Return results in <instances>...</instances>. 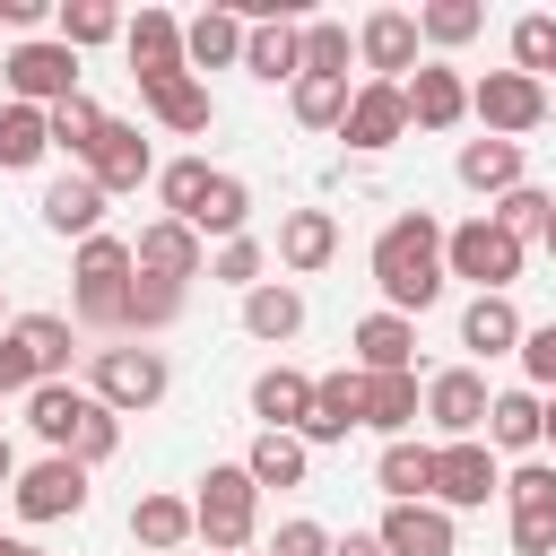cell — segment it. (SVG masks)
Wrapping results in <instances>:
<instances>
[{"label":"cell","instance_id":"obj_20","mask_svg":"<svg viewBox=\"0 0 556 556\" xmlns=\"http://www.w3.org/2000/svg\"><path fill=\"white\" fill-rule=\"evenodd\" d=\"M374 539H382L391 556H460V530H452L443 504H391Z\"/></svg>","mask_w":556,"mask_h":556},{"label":"cell","instance_id":"obj_21","mask_svg":"<svg viewBox=\"0 0 556 556\" xmlns=\"http://www.w3.org/2000/svg\"><path fill=\"white\" fill-rule=\"evenodd\" d=\"M243 70L261 78V87H295L304 78V26L295 17H261V26H243Z\"/></svg>","mask_w":556,"mask_h":556},{"label":"cell","instance_id":"obj_12","mask_svg":"<svg viewBox=\"0 0 556 556\" xmlns=\"http://www.w3.org/2000/svg\"><path fill=\"white\" fill-rule=\"evenodd\" d=\"M130 261H139V278H156V287H191V278H208V243H200L182 217H156V226H139Z\"/></svg>","mask_w":556,"mask_h":556},{"label":"cell","instance_id":"obj_2","mask_svg":"<svg viewBox=\"0 0 556 556\" xmlns=\"http://www.w3.org/2000/svg\"><path fill=\"white\" fill-rule=\"evenodd\" d=\"M130 287H139V261H130L122 235H87L70 252V313L87 330H122L130 321Z\"/></svg>","mask_w":556,"mask_h":556},{"label":"cell","instance_id":"obj_58","mask_svg":"<svg viewBox=\"0 0 556 556\" xmlns=\"http://www.w3.org/2000/svg\"><path fill=\"white\" fill-rule=\"evenodd\" d=\"M17 547H26V539H9V530H0V556H17Z\"/></svg>","mask_w":556,"mask_h":556},{"label":"cell","instance_id":"obj_4","mask_svg":"<svg viewBox=\"0 0 556 556\" xmlns=\"http://www.w3.org/2000/svg\"><path fill=\"white\" fill-rule=\"evenodd\" d=\"M191 521H200V547L208 556H243L252 547V521H261V486L243 460H208L200 495H191Z\"/></svg>","mask_w":556,"mask_h":556},{"label":"cell","instance_id":"obj_6","mask_svg":"<svg viewBox=\"0 0 556 556\" xmlns=\"http://www.w3.org/2000/svg\"><path fill=\"white\" fill-rule=\"evenodd\" d=\"M521 261H530V243H513L495 217H460V226L443 235V269L469 278L478 295H504V287L521 278Z\"/></svg>","mask_w":556,"mask_h":556},{"label":"cell","instance_id":"obj_48","mask_svg":"<svg viewBox=\"0 0 556 556\" xmlns=\"http://www.w3.org/2000/svg\"><path fill=\"white\" fill-rule=\"evenodd\" d=\"M261 269H269V252H261L252 235H235V243H217V252H208V278H217V287H243V295H252V287H261Z\"/></svg>","mask_w":556,"mask_h":556},{"label":"cell","instance_id":"obj_45","mask_svg":"<svg viewBox=\"0 0 556 556\" xmlns=\"http://www.w3.org/2000/svg\"><path fill=\"white\" fill-rule=\"evenodd\" d=\"M478 26H486V9H478V0H426V9H417V35H426V43H443V52H452V43H469Z\"/></svg>","mask_w":556,"mask_h":556},{"label":"cell","instance_id":"obj_7","mask_svg":"<svg viewBox=\"0 0 556 556\" xmlns=\"http://www.w3.org/2000/svg\"><path fill=\"white\" fill-rule=\"evenodd\" d=\"M0 78H9V104L52 113V104H70V96H78V52H70L61 35H35V43H17V52L0 61Z\"/></svg>","mask_w":556,"mask_h":556},{"label":"cell","instance_id":"obj_36","mask_svg":"<svg viewBox=\"0 0 556 556\" xmlns=\"http://www.w3.org/2000/svg\"><path fill=\"white\" fill-rule=\"evenodd\" d=\"M52 156V113L35 104H0V174H26Z\"/></svg>","mask_w":556,"mask_h":556},{"label":"cell","instance_id":"obj_32","mask_svg":"<svg viewBox=\"0 0 556 556\" xmlns=\"http://www.w3.org/2000/svg\"><path fill=\"white\" fill-rule=\"evenodd\" d=\"M130 539H139L148 556H182V547L200 539V521H191L182 495H139V504H130Z\"/></svg>","mask_w":556,"mask_h":556},{"label":"cell","instance_id":"obj_33","mask_svg":"<svg viewBox=\"0 0 556 556\" xmlns=\"http://www.w3.org/2000/svg\"><path fill=\"white\" fill-rule=\"evenodd\" d=\"M182 61H191V78H200V70H235V61H243V17H235V9H200V17L182 26Z\"/></svg>","mask_w":556,"mask_h":556},{"label":"cell","instance_id":"obj_17","mask_svg":"<svg viewBox=\"0 0 556 556\" xmlns=\"http://www.w3.org/2000/svg\"><path fill=\"white\" fill-rule=\"evenodd\" d=\"M400 96H408V130H460L469 122V78L452 61H417V78Z\"/></svg>","mask_w":556,"mask_h":556},{"label":"cell","instance_id":"obj_35","mask_svg":"<svg viewBox=\"0 0 556 556\" xmlns=\"http://www.w3.org/2000/svg\"><path fill=\"white\" fill-rule=\"evenodd\" d=\"M539 426H547L539 391H495V408H486V443L495 452H539Z\"/></svg>","mask_w":556,"mask_h":556},{"label":"cell","instance_id":"obj_60","mask_svg":"<svg viewBox=\"0 0 556 556\" xmlns=\"http://www.w3.org/2000/svg\"><path fill=\"white\" fill-rule=\"evenodd\" d=\"M17 556H43V547H17Z\"/></svg>","mask_w":556,"mask_h":556},{"label":"cell","instance_id":"obj_55","mask_svg":"<svg viewBox=\"0 0 556 556\" xmlns=\"http://www.w3.org/2000/svg\"><path fill=\"white\" fill-rule=\"evenodd\" d=\"M17 469H26V460H17V443L0 434V486H17Z\"/></svg>","mask_w":556,"mask_h":556},{"label":"cell","instance_id":"obj_47","mask_svg":"<svg viewBox=\"0 0 556 556\" xmlns=\"http://www.w3.org/2000/svg\"><path fill=\"white\" fill-rule=\"evenodd\" d=\"M174 313H182V287L139 278V287H130V321H122V339H156V330H174Z\"/></svg>","mask_w":556,"mask_h":556},{"label":"cell","instance_id":"obj_13","mask_svg":"<svg viewBox=\"0 0 556 556\" xmlns=\"http://www.w3.org/2000/svg\"><path fill=\"white\" fill-rule=\"evenodd\" d=\"M417 43H426V35H417L408 9H374V17L356 26V61H365L382 87H408V78H417Z\"/></svg>","mask_w":556,"mask_h":556},{"label":"cell","instance_id":"obj_50","mask_svg":"<svg viewBox=\"0 0 556 556\" xmlns=\"http://www.w3.org/2000/svg\"><path fill=\"white\" fill-rule=\"evenodd\" d=\"M330 547H339V539H330L321 521H304V513L278 521V539H269V556H330Z\"/></svg>","mask_w":556,"mask_h":556},{"label":"cell","instance_id":"obj_5","mask_svg":"<svg viewBox=\"0 0 556 556\" xmlns=\"http://www.w3.org/2000/svg\"><path fill=\"white\" fill-rule=\"evenodd\" d=\"M70 313H17L0 330V374L9 391H43V382H70Z\"/></svg>","mask_w":556,"mask_h":556},{"label":"cell","instance_id":"obj_30","mask_svg":"<svg viewBox=\"0 0 556 556\" xmlns=\"http://www.w3.org/2000/svg\"><path fill=\"white\" fill-rule=\"evenodd\" d=\"M374 486H382L391 504H434V443H417V434L382 443V460H374Z\"/></svg>","mask_w":556,"mask_h":556},{"label":"cell","instance_id":"obj_1","mask_svg":"<svg viewBox=\"0 0 556 556\" xmlns=\"http://www.w3.org/2000/svg\"><path fill=\"white\" fill-rule=\"evenodd\" d=\"M443 235L452 226H434L426 208H408V217H391L382 235H374V287H382V313H426L434 295H443Z\"/></svg>","mask_w":556,"mask_h":556},{"label":"cell","instance_id":"obj_59","mask_svg":"<svg viewBox=\"0 0 556 556\" xmlns=\"http://www.w3.org/2000/svg\"><path fill=\"white\" fill-rule=\"evenodd\" d=\"M9 321H17V313H9V295H0V330H9Z\"/></svg>","mask_w":556,"mask_h":556},{"label":"cell","instance_id":"obj_8","mask_svg":"<svg viewBox=\"0 0 556 556\" xmlns=\"http://www.w3.org/2000/svg\"><path fill=\"white\" fill-rule=\"evenodd\" d=\"M469 113H478L486 139H530V130L556 113V96H547L539 78H521V70H486V78L469 87Z\"/></svg>","mask_w":556,"mask_h":556},{"label":"cell","instance_id":"obj_61","mask_svg":"<svg viewBox=\"0 0 556 556\" xmlns=\"http://www.w3.org/2000/svg\"><path fill=\"white\" fill-rule=\"evenodd\" d=\"M0 400H9V374H0Z\"/></svg>","mask_w":556,"mask_h":556},{"label":"cell","instance_id":"obj_16","mask_svg":"<svg viewBox=\"0 0 556 556\" xmlns=\"http://www.w3.org/2000/svg\"><path fill=\"white\" fill-rule=\"evenodd\" d=\"M122 52H130V78H139V87L191 70V61H182V17H174V9H139V17L122 26Z\"/></svg>","mask_w":556,"mask_h":556},{"label":"cell","instance_id":"obj_11","mask_svg":"<svg viewBox=\"0 0 556 556\" xmlns=\"http://www.w3.org/2000/svg\"><path fill=\"white\" fill-rule=\"evenodd\" d=\"M486 408H495V391H486V374H478V365H443V374L426 382V426H434L443 443L486 434Z\"/></svg>","mask_w":556,"mask_h":556},{"label":"cell","instance_id":"obj_26","mask_svg":"<svg viewBox=\"0 0 556 556\" xmlns=\"http://www.w3.org/2000/svg\"><path fill=\"white\" fill-rule=\"evenodd\" d=\"M87 174H96V182H104V200H113V191H139V182H156V156H148V139H139L130 122H104V139H96Z\"/></svg>","mask_w":556,"mask_h":556},{"label":"cell","instance_id":"obj_34","mask_svg":"<svg viewBox=\"0 0 556 556\" xmlns=\"http://www.w3.org/2000/svg\"><path fill=\"white\" fill-rule=\"evenodd\" d=\"M243 226H252V182H243V174H217V182H208V200L191 208V235H200V243H208V235H217V243H235Z\"/></svg>","mask_w":556,"mask_h":556},{"label":"cell","instance_id":"obj_15","mask_svg":"<svg viewBox=\"0 0 556 556\" xmlns=\"http://www.w3.org/2000/svg\"><path fill=\"white\" fill-rule=\"evenodd\" d=\"M96 408H104V400H96L87 382H43V391H26V426H35L43 452H78V434H87Z\"/></svg>","mask_w":556,"mask_h":556},{"label":"cell","instance_id":"obj_25","mask_svg":"<svg viewBox=\"0 0 556 556\" xmlns=\"http://www.w3.org/2000/svg\"><path fill=\"white\" fill-rule=\"evenodd\" d=\"M139 104H148L165 130H182V139H200V130L217 122V96H208V78H191V70H182V78H148V87H139Z\"/></svg>","mask_w":556,"mask_h":556},{"label":"cell","instance_id":"obj_10","mask_svg":"<svg viewBox=\"0 0 556 556\" xmlns=\"http://www.w3.org/2000/svg\"><path fill=\"white\" fill-rule=\"evenodd\" d=\"M486 495H504L495 443H486V434H469V443H434V504H443V513H478Z\"/></svg>","mask_w":556,"mask_h":556},{"label":"cell","instance_id":"obj_54","mask_svg":"<svg viewBox=\"0 0 556 556\" xmlns=\"http://www.w3.org/2000/svg\"><path fill=\"white\" fill-rule=\"evenodd\" d=\"M330 556H391V547H382V539H374V530H348V539H339V547H330Z\"/></svg>","mask_w":556,"mask_h":556},{"label":"cell","instance_id":"obj_39","mask_svg":"<svg viewBox=\"0 0 556 556\" xmlns=\"http://www.w3.org/2000/svg\"><path fill=\"white\" fill-rule=\"evenodd\" d=\"M104 122H113V113H104L96 96H70V104H52V148L87 165V156H96V139H104Z\"/></svg>","mask_w":556,"mask_h":556},{"label":"cell","instance_id":"obj_51","mask_svg":"<svg viewBox=\"0 0 556 556\" xmlns=\"http://www.w3.org/2000/svg\"><path fill=\"white\" fill-rule=\"evenodd\" d=\"M113 452H122V417H113V408H96V417H87V434H78V452H70V460H87V469H96V460H113Z\"/></svg>","mask_w":556,"mask_h":556},{"label":"cell","instance_id":"obj_18","mask_svg":"<svg viewBox=\"0 0 556 556\" xmlns=\"http://www.w3.org/2000/svg\"><path fill=\"white\" fill-rule=\"evenodd\" d=\"M365 426V374L348 365V374H321L313 382V417H304V452H321V443H348Z\"/></svg>","mask_w":556,"mask_h":556},{"label":"cell","instance_id":"obj_40","mask_svg":"<svg viewBox=\"0 0 556 556\" xmlns=\"http://www.w3.org/2000/svg\"><path fill=\"white\" fill-rule=\"evenodd\" d=\"M504 504H513V521H556V460L504 469Z\"/></svg>","mask_w":556,"mask_h":556},{"label":"cell","instance_id":"obj_37","mask_svg":"<svg viewBox=\"0 0 556 556\" xmlns=\"http://www.w3.org/2000/svg\"><path fill=\"white\" fill-rule=\"evenodd\" d=\"M243 469H252V486H304L313 452H304V434H252Z\"/></svg>","mask_w":556,"mask_h":556},{"label":"cell","instance_id":"obj_42","mask_svg":"<svg viewBox=\"0 0 556 556\" xmlns=\"http://www.w3.org/2000/svg\"><path fill=\"white\" fill-rule=\"evenodd\" d=\"M348 96H356L348 78H295V87H287V104H295L304 130H339V122H348Z\"/></svg>","mask_w":556,"mask_h":556},{"label":"cell","instance_id":"obj_31","mask_svg":"<svg viewBox=\"0 0 556 556\" xmlns=\"http://www.w3.org/2000/svg\"><path fill=\"white\" fill-rule=\"evenodd\" d=\"M417 417H426V391H417V374H365V426H374L382 443H400Z\"/></svg>","mask_w":556,"mask_h":556},{"label":"cell","instance_id":"obj_3","mask_svg":"<svg viewBox=\"0 0 556 556\" xmlns=\"http://www.w3.org/2000/svg\"><path fill=\"white\" fill-rule=\"evenodd\" d=\"M87 391H96L113 417H139V408H156V400L174 391V365H165V348H148V339H113V348L87 356Z\"/></svg>","mask_w":556,"mask_h":556},{"label":"cell","instance_id":"obj_22","mask_svg":"<svg viewBox=\"0 0 556 556\" xmlns=\"http://www.w3.org/2000/svg\"><path fill=\"white\" fill-rule=\"evenodd\" d=\"M35 208H43V226H52V235H78V243H87V235H104V182H96L87 165H78V174H61V182H43V200H35Z\"/></svg>","mask_w":556,"mask_h":556},{"label":"cell","instance_id":"obj_19","mask_svg":"<svg viewBox=\"0 0 556 556\" xmlns=\"http://www.w3.org/2000/svg\"><path fill=\"white\" fill-rule=\"evenodd\" d=\"M452 174H460L478 200H504V191H521V182H530V156H521V139H460Z\"/></svg>","mask_w":556,"mask_h":556},{"label":"cell","instance_id":"obj_41","mask_svg":"<svg viewBox=\"0 0 556 556\" xmlns=\"http://www.w3.org/2000/svg\"><path fill=\"white\" fill-rule=\"evenodd\" d=\"M356 61V35L339 17H304V78H348Z\"/></svg>","mask_w":556,"mask_h":556},{"label":"cell","instance_id":"obj_62","mask_svg":"<svg viewBox=\"0 0 556 556\" xmlns=\"http://www.w3.org/2000/svg\"><path fill=\"white\" fill-rule=\"evenodd\" d=\"M547 78H556V70H547Z\"/></svg>","mask_w":556,"mask_h":556},{"label":"cell","instance_id":"obj_28","mask_svg":"<svg viewBox=\"0 0 556 556\" xmlns=\"http://www.w3.org/2000/svg\"><path fill=\"white\" fill-rule=\"evenodd\" d=\"M304 330V287H287V278H261L252 295H243V339H261V348H287Z\"/></svg>","mask_w":556,"mask_h":556},{"label":"cell","instance_id":"obj_38","mask_svg":"<svg viewBox=\"0 0 556 556\" xmlns=\"http://www.w3.org/2000/svg\"><path fill=\"white\" fill-rule=\"evenodd\" d=\"M52 26H61V43H70V52H96V43H113L130 17H122L113 0H61V17H52Z\"/></svg>","mask_w":556,"mask_h":556},{"label":"cell","instance_id":"obj_43","mask_svg":"<svg viewBox=\"0 0 556 556\" xmlns=\"http://www.w3.org/2000/svg\"><path fill=\"white\" fill-rule=\"evenodd\" d=\"M208 182H217V165H200V156L156 165V200H165V217H182V226H191V208L208 200Z\"/></svg>","mask_w":556,"mask_h":556},{"label":"cell","instance_id":"obj_14","mask_svg":"<svg viewBox=\"0 0 556 556\" xmlns=\"http://www.w3.org/2000/svg\"><path fill=\"white\" fill-rule=\"evenodd\" d=\"M339 139H348L356 156H382V148H400V139H408V96H400V87H382V78H365V87L348 96V122H339Z\"/></svg>","mask_w":556,"mask_h":556},{"label":"cell","instance_id":"obj_49","mask_svg":"<svg viewBox=\"0 0 556 556\" xmlns=\"http://www.w3.org/2000/svg\"><path fill=\"white\" fill-rule=\"evenodd\" d=\"M521 374H530L539 391H556V321H530V330H521Z\"/></svg>","mask_w":556,"mask_h":556},{"label":"cell","instance_id":"obj_23","mask_svg":"<svg viewBox=\"0 0 556 556\" xmlns=\"http://www.w3.org/2000/svg\"><path fill=\"white\" fill-rule=\"evenodd\" d=\"M330 261H339V217H330V208H287V217H278V269L313 278V269H330Z\"/></svg>","mask_w":556,"mask_h":556},{"label":"cell","instance_id":"obj_27","mask_svg":"<svg viewBox=\"0 0 556 556\" xmlns=\"http://www.w3.org/2000/svg\"><path fill=\"white\" fill-rule=\"evenodd\" d=\"M356 374H417V321L408 313H365L356 321Z\"/></svg>","mask_w":556,"mask_h":556},{"label":"cell","instance_id":"obj_57","mask_svg":"<svg viewBox=\"0 0 556 556\" xmlns=\"http://www.w3.org/2000/svg\"><path fill=\"white\" fill-rule=\"evenodd\" d=\"M539 252H547V261H556V217H547V235H539Z\"/></svg>","mask_w":556,"mask_h":556},{"label":"cell","instance_id":"obj_56","mask_svg":"<svg viewBox=\"0 0 556 556\" xmlns=\"http://www.w3.org/2000/svg\"><path fill=\"white\" fill-rule=\"evenodd\" d=\"M539 443H547V452H556V400H547V426H539Z\"/></svg>","mask_w":556,"mask_h":556},{"label":"cell","instance_id":"obj_52","mask_svg":"<svg viewBox=\"0 0 556 556\" xmlns=\"http://www.w3.org/2000/svg\"><path fill=\"white\" fill-rule=\"evenodd\" d=\"M52 17V0H0V26H17L26 43H35V26Z\"/></svg>","mask_w":556,"mask_h":556},{"label":"cell","instance_id":"obj_24","mask_svg":"<svg viewBox=\"0 0 556 556\" xmlns=\"http://www.w3.org/2000/svg\"><path fill=\"white\" fill-rule=\"evenodd\" d=\"M252 417H261V434H304V417H313V374H295V365L252 374Z\"/></svg>","mask_w":556,"mask_h":556},{"label":"cell","instance_id":"obj_53","mask_svg":"<svg viewBox=\"0 0 556 556\" xmlns=\"http://www.w3.org/2000/svg\"><path fill=\"white\" fill-rule=\"evenodd\" d=\"M513 556H556V521H513Z\"/></svg>","mask_w":556,"mask_h":556},{"label":"cell","instance_id":"obj_46","mask_svg":"<svg viewBox=\"0 0 556 556\" xmlns=\"http://www.w3.org/2000/svg\"><path fill=\"white\" fill-rule=\"evenodd\" d=\"M547 217H556V200H547L539 182H521V191H504V200H495V226H504L513 243H539V235H547Z\"/></svg>","mask_w":556,"mask_h":556},{"label":"cell","instance_id":"obj_29","mask_svg":"<svg viewBox=\"0 0 556 556\" xmlns=\"http://www.w3.org/2000/svg\"><path fill=\"white\" fill-rule=\"evenodd\" d=\"M521 313H513V295H469L460 304V348L469 356H521Z\"/></svg>","mask_w":556,"mask_h":556},{"label":"cell","instance_id":"obj_9","mask_svg":"<svg viewBox=\"0 0 556 556\" xmlns=\"http://www.w3.org/2000/svg\"><path fill=\"white\" fill-rule=\"evenodd\" d=\"M9 504H17L26 521H78V513H87V460H70V452L26 460L17 486H9Z\"/></svg>","mask_w":556,"mask_h":556},{"label":"cell","instance_id":"obj_44","mask_svg":"<svg viewBox=\"0 0 556 556\" xmlns=\"http://www.w3.org/2000/svg\"><path fill=\"white\" fill-rule=\"evenodd\" d=\"M513 70L547 87V70H556V17H547V9H530V17H513Z\"/></svg>","mask_w":556,"mask_h":556}]
</instances>
